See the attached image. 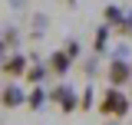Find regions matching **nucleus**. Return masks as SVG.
Returning a JSON list of instances; mask_svg holds the SVG:
<instances>
[{
    "label": "nucleus",
    "instance_id": "nucleus-5",
    "mask_svg": "<svg viewBox=\"0 0 132 125\" xmlns=\"http://www.w3.org/2000/svg\"><path fill=\"white\" fill-rule=\"evenodd\" d=\"M69 62H73V56H69L66 49H56V53L50 56V73H53V76H63L66 69H69Z\"/></svg>",
    "mask_w": 132,
    "mask_h": 125
},
{
    "label": "nucleus",
    "instance_id": "nucleus-12",
    "mask_svg": "<svg viewBox=\"0 0 132 125\" xmlns=\"http://www.w3.org/2000/svg\"><path fill=\"white\" fill-rule=\"evenodd\" d=\"M89 105H93V89H86V92H82V99H79V109H82V112L89 109Z\"/></svg>",
    "mask_w": 132,
    "mask_h": 125
},
{
    "label": "nucleus",
    "instance_id": "nucleus-2",
    "mask_svg": "<svg viewBox=\"0 0 132 125\" xmlns=\"http://www.w3.org/2000/svg\"><path fill=\"white\" fill-rule=\"evenodd\" d=\"M50 99L60 105V109L69 115V112H76L79 109V99H76V89H69V86H56L53 92H50Z\"/></svg>",
    "mask_w": 132,
    "mask_h": 125
},
{
    "label": "nucleus",
    "instance_id": "nucleus-16",
    "mask_svg": "<svg viewBox=\"0 0 132 125\" xmlns=\"http://www.w3.org/2000/svg\"><path fill=\"white\" fill-rule=\"evenodd\" d=\"M106 125H109V122H106Z\"/></svg>",
    "mask_w": 132,
    "mask_h": 125
},
{
    "label": "nucleus",
    "instance_id": "nucleus-9",
    "mask_svg": "<svg viewBox=\"0 0 132 125\" xmlns=\"http://www.w3.org/2000/svg\"><path fill=\"white\" fill-rule=\"evenodd\" d=\"M106 43H109V23H106V26H99V33H96V53H102Z\"/></svg>",
    "mask_w": 132,
    "mask_h": 125
},
{
    "label": "nucleus",
    "instance_id": "nucleus-7",
    "mask_svg": "<svg viewBox=\"0 0 132 125\" xmlns=\"http://www.w3.org/2000/svg\"><path fill=\"white\" fill-rule=\"evenodd\" d=\"M43 76H46V69H43V66H30V69H27V82H33V86H40Z\"/></svg>",
    "mask_w": 132,
    "mask_h": 125
},
{
    "label": "nucleus",
    "instance_id": "nucleus-3",
    "mask_svg": "<svg viewBox=\"0 0 132 125\" xmlns=\"http://www.w3.org/2000/svg\"><path fill=\"white\" fill-rule=\"evenodd\" d=\"M129 79H132V66H129V62H122L119 56H116V59L109 62V86L122 89V86H126Z\"/></svg>",
    "mask_w": 132,
    "mask_h": 125
},
{
    "label": "nucleus",
    "instance_id": "nucleus-1",
    "mask_svg": "<svg viewBox=\"0 0 132 125\" xmlns=\"http://www.w3.org/2000/svg\"><path fill=\"white\" fill-rule=\"evenodd\" d=\"M129 109H132V99L122 92V89H116V86H109L106 95H102V102H99V112L109 115V119H126Z\"/></svg>",
    "mask_w": 132,
    "mask_h": 125
},
{
    "label": "nucleus",
    "instance_id": "nucleus-4",
    "mask_svg": "<svg viewBox=\"0 0 132 125\" xmlns=\"http://www.w3.org/2000/svg\"><path fill=\"white\" fill-rule=\"evenodd\" d=\"M27 69H30V66H27V59H23V56H20V53H13V56H7V59H3V76L10 79H20V76H27Z\"/></svg>",
    "mask_w": 132,
    "mask_h": 125
},
{
    "label": "nucleus",
    "instance_id": "nucleus-10",
    "mask_svg": "<svg viewBox=\"0 0 132 125\" xmlns=\"http://www.w3.org/2000/svg\"><path fill=\"white\" fill-rule=\"evenodd\" d=\"M43 102H46V92H40V89H33L30 99H27V105H30V109H40Z\"/></svg>",
    "mask_w": 132,
    "mask_h": 125
},
{
    "label": "nucleus",
    "instance_id": "nucleus-11",
    "mask_svg": "<svg viewBox=\"0 0 132 125\" xmlns=\"http://www.w3.org/2000/svg\"><path fill=\"white\" fill-rule=\"evenodd\" d=\"M16 46V30H3V49Z\"/></svg>",
    "mask_w": 132,
    "mask_h": 125
},
{
    "label": "nucleus",
    "instance_id": "nucleus-14",
    "mask_svg": "<svg viewBox=\"0 0 132 125\" xmlns=\"http://www.w3.org/2000/svg\"><path fill=\"white\" fill-rule=\"evenodd\" d=\"M66 3H76V0H66Z\"/></svg>",
    "mask_w": 132,
    "mask_h": 125
},
{
    "label": "nucleus",
    "instance_id": "nucleus-13",
    "mask_svg": "<svg viewBox=\"0 0 132 125\" xmlns=\"http://www.w3.org/2000/svg\"><path fill=\"white\" fill-rule=\"evenodd\" d=\"M66 53H69V56H73V59H76V56H79V43H76V40H69V43H66Z\"/></svg>",
    "mask_w": 132,
    "mask_h": 125
},
{
    "label": "nucleus",
    "instance_id": "nucleus-8",
    "mask_svg": "<svg viewBox=\"0 0 132 125\" xmlns=\"http://www.w3.org/2000/svg\"><path fill=\"white\" fill-rule=\"evenodd\" d=\"M122 20H126V16H122L119 7H106V23H109V26H119Z\"/></svg>",
    "mask_w": 132,
    "mask_h": 125
},
{
    "label": "nucleus",
    "instance_id": "nucleus-6",
    "mask_svg": "<svg viewBox=\"0 0 132 125\" xmlns=\"http://www.w3.org/2000/svg\"><path fill=\"white\" fill-rule=\"evenodd\" d=\"M27 99H23V89L13 86V82H7L3 86V109H13V105H23Z\"/></svg>",
    "mask_w": 132,
    "mask_h": 125
},
{
    "label": "nucleus",
    "instance_id": "nucleus-15",
    "mask_svg": "<svg viewBox=\"0 0 132 125\" xmlns=\"http://www.w3.org/2000/svg\"><path fill=\"white\" fill-rule=\"evenodd\" d=\"M129 99H132V92H129Z\"/></svg>",
    "mask_w": 132,
    "mask_h": 125
}]
</instances>
